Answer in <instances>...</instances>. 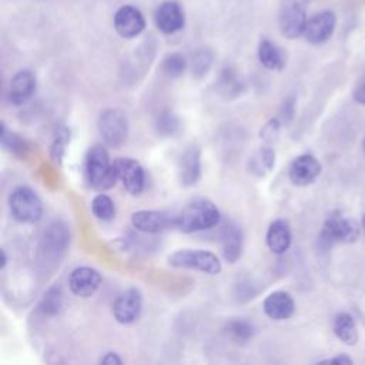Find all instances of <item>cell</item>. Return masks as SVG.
Returning <instances> with one entry per match:
<instances>
[{"label": "cell", "instance_id": "cell-1", "mask_svg": "<svg viewBox=\"0 0 365 365\" xmlns=\"http://www.w3.org/2000/svg\"><path fill=\"white\" fill-rule=\"evenodd\" d=\"M220 222V211L214 202L205 198L190 201L177 215L175 228L182 232H198L215 227Z\"/></svg>", "mask_w": 365, "mask_h": 365}, {"label": "cell", "instance_id": "cell-2", "mask_svg": "<svg viewBox=\"0 0 365 365\" xmlns=\"http://www.w3.org/2000/svg\"><path fill=\"white\" fill-rule=\"evenodd\" d=\"M84 175L87 184L98 191L110 190L118 181L114 161L110 160L108 153L103 145H93L87 151Z\"/></svg>", "mask_w": 365, "mask_h": 365}, {"label": "cell", "instance_id": "cell-3", "mask_svg": "<svg viewBox=\"0 0 365 365\" xmlns=\"http://www.w3.org/2000/svg\"><path fill=\"white\" fill-rule=\"evenodd\" d=\"M11 215L26 224L37 222L43 215V204L38 195L29 187H17L9 197Z\"/></svg>", "mask_w": 365, "mask_h": 365}, {"label": "cell", "instance_id": "cell-4", "mask_svg": "<svg viewBox=\"0 0 365 365\" xmlns=\"http://www.w3.org/2000/svg\"><path fill=\"white\" fill-rule=\"evenodd\" d=\"M168 264L174 268L197 269L210 275L221 271L218 257L205 250H178L168 257Z\"/></svg>", "mask_w": 365, "mask_h": 365}, {"label": "cell", "instance_id": "cell-5", "mask_svg": "<svg viewBox=\"0 0 365 365\" xmlns=\"http://www.w3.org/2000/svg\"><path fill=\"white\" fill-rule=\"evenodd\" d=\"M361 232L359 224L339 212H334L324 221L321 230V242L332 245L336 242H354L358 240Z\"/></svg>", "mask_w": 365, "mask_h": 365}, {"label": "cell", "instance_id": "cell-6", "mask_svg": "<svg viewBox=\"0 0 365 365\" xmlns=\"http://www.w3.org/2000/svg\"><path fill=\"white\" fill-rule=\"evenodd\" d=\"M103 141L110 147H120L128 135L127 115L117 108H108L101 113L97 123Z\"/></svg>", "mask_w": 365, "mask_h": 365}, {"label": "cell", "instance_id": "cell-7", "mask_svg": "<svg viewBox=\"0 0 365 365\" xmlns=\"http://www.w3.org/2000/svg\"><path fill=\"white\" fill-rule=\"evenodd\" d=\"M114 167L118 181L130 194L138 195L143 192L145 187V173L137 160L127 157L117 158Z\"/></svg>", "mask_w": 365, "mask_h": 365}, {"label": "cell", "instance_id": "cell-8", "mask_svg": "<svg viewBox=\"0 0 365 365\" xmlns=\"http://www.w3.org/2000/svg\"><path fill=\"white\" fill-rule=\"evenodd\" d=\"M143 308V297L137 288H128L113 302V315L123 325L133 324L138 319Z\"/></svg>", "mask_w": 365, "mask_h": 365}, {"label": "cell", "instance_id": "cell-9", "mask_svg": "<svg viewBox=\"0 0 365 365\" xmlns=\"http://www.w3.org/2000/svg\"><path fill=\"white\" fill-rule=\"evenodd\" d=\"M131 224L135 230L145 234H158L171 227H175V217L154 210H140L133 212Z\"/></svg>", "mask_w": 365, "mask_h": 365}, {"label": "cell", "instance_id": "cell-10", "mask_svg": "<svg viewBox=\"0 0 365 365\" xmlns=\"http://www.w3.org/2000/svg\"><path fill=\"white\" fill-rule=\"evenodd\" d=\"M307 16L304 7L295 1H287L279 11V30L288 38H295L304 34L307 26Z\"/></svg>", "mask_w": 365, "mask_h": 365}, {"label": "cell", "instance_id": "cell-11", "mask_svg": "<svg viewBox=\"0 0 365 365\" xmlns=\"http://www.w3.org/2000/svg\"><path fill=\"white\" fill-rule=\"evenodd\" d=\"M321 163L312 154H301L289 165L288 175L292 184L305 187L312 184L321 174Z\"/></svg>", "mask_w": 365, "mask_h": 365}, {"label": "cell", "instance_id": "cell-12", "mask_svg": "<svg viewBox=\"0 0 365 365\" xmlns=\"http://www.w3.org/2000/svg\"><path fill=\"white\" fill-rule=\"evenodd\" d=\"M101 285V275L91 267H77L68 277V287L71 292L81 298H88L96 294Z\"/></svg>", "mask_w": 365, "mask_h": 365}, {"label": "cell", "instance_id": "cell-13", "mask_svg": "<svg viewBox=\"0 0 365 365\" xmlns=\"http://www.w3.org/2000/svg\"><path fill=\"white\" fill-rule=\"evenodd\" d=\"M335 23L336 19L332 11H319L307 21L304 36L311 44H322L331 38L335 29Z\"/></svg>", "mask_w": 365, "mask_h": 365}, {"label": "cell", "instance_id": "cell-14", "mask_svg": "<svg viewBox=\"0 0 365 365\" xmlns=\"http://www.w3.org/2000/svg\"><path fill=\"white\" fill-rule=\"evenodd\" d=\"M144 27V16L134 6H123L114 14V29L124 38H133L138 36Z\"/></svg>", "mask_w": 365, "mask_h": 365}, {"label": "cell", "instance_id": "cell-15", "mask_svg": "<svg viewBox=\"0 0 365 365\" xmlns=\"http://www.w3.org/2000/svg\"><path fill=\"white\" fill-rule=\"evenodd\" d=\"M70 234L68 228L61 221H53L43 232L41 238V251L48 258H58L68 245Z\"/></svg>", "mask_w": 365, "mask_h": 365}, {"label": "cell", "instance_id": "cell-16", "mask_svg": "<svg viewBox=\"0 0 365 365\" xmlns=\"http://www.w3.org/2000/svg\"><path fill=\"white\" fill-rule=\"evenodd\" d=\"M155 26L165 34H173L184 26V11L177 1H164L155 10Z\"/></svg>", "mask_w": 365, "mask_h": 365}, {"label": "cell", "instance_id": "cell-17", "mask_svg": "<svg viewBox=\"0 0 365 365\" xmlns=\"http://www.w3.org/2000/svg\"><path fill=\"white\" fill-rule=\"evenodd\" d=\"M262 308L267 317H269L271 319L282 321L288 319L294 314L295 302L291 294L285 291H274L264 299Z\"/></svg>", "mask_w": 365, "mask_h": 365}, {"label": "cell", "instance_id": "cell-18", "mask_svg": "<svg viewBox=\"0 0 365 365\" xmlns=\"http://www.w3.org/2000/svg\"><path fill=\"white\" fill-rule=\"evenodd\" d=\"M36 90V77L29 70H21L13 76L9 86V101L14 106L24 104Z\"/></svg>", "mask_w": 365, "mask_h": 365}, {"label": "cell", "instance_id": "cell-19", "mask_svg": "<svg viewBox=\"0 0 365 365\" xmlns=\"http://www.w3.org/2000/svg\"><path fill=\"white\" fill-rule=\"evenodd\" d=\"M267 245L271 252L274 254H284L289 250L291 241H292V234L289 224L285 220H274L268 230H267Z\"/></svg>", "mask_w": 365, "mask_h": 365}, {"label": "cell", "instance_id": "cell-20", "mask_svg": "<svg viewBox=\"0 0 365 365\" xmlns=\"http://www.w3.org/2000/svg\"><path fill=\"white\" fill-rule=\"evenodd\" d=\"M201 175V157L197 147H188L178 163V177L182 185H194Z\"/></svg>", "mask_w": 365, "mask_h": 365}, {"label": "cell", "instance_id": "cell-21", "mask_svg": "<svg viewBox=\"0 0 365 365\" xmlns=\"http://www.w3.org/2000/svg\"><path fill=\"white\" fill-rule=\"evenodd\" d=\"M332 331L335 336L346 345H355L359 338L358 327L354 317L348 312H339L332 321Z\"/></svg>", "mask_w": 365, "mask_h": 365}, {"label": "cell", "instance_id": "cell-22", "mask_svg": "<svg viewBox=\"0 0 365 365\" xmlns=\"http://www.w3.org/2000/svg\"><path fill=\"white\" fill-rule=\"evenodd\" d=\"M259 63L268 70H281L285 66V57L282 50L269 40H261L258 46Z\"/></svg>", "mask_w": 365, "mask_h": 365}, {"label": "cell", "instance_id": "cell-23", "mask_svg": "<svg viewBox=\"0 0 365 365\" xmlns=\"http://www.w3.org/2000/svg\"><path fill=\"white\" fill-rule=\"evenodd\" d=\"M242 250V234L237 227H230L222 234V254L228 262H235Z\"/></svg>", "mask_w": 365, "mask_h": 365}, {"label": "cell", "instance_id": "cell-24", "mask_svg": "<svg viewBox=\"0 0 365 365\" xmlns=\"http://www.w3.org/2000/svg\"><path fill=\"white\" fill-rule=\"evenodd\" d=\"M275 153L271 148H261L250 158V170L255 175H264L272 170Z\"/></svg>", "mask_w": 365, "mask_h": 365}, {"label": "cell", "instance_id": "cell-25", "mask_svg": "<svg viewBox=\"0 0 365 365\" xmlns=\"http://www.w3.org/2000/svg\"><path fill=\"white\" fill-rule=\"evenodd\" d=\"M91 211L100 221H110L115 217V204L108 195L98 194L91 201Z\"/></svg>", "mask_w": 365, "mask_h": 365}, {"label": "cell", "instance_id": "cell-26", "mask_svg": "<svg viewBox=\"0 0 365 365\" xmlns=\"http://www.w3.org/2000/svg\"><path fill=\"white\" fill-rule=\"evenodd\" d=\"M61 304H63L61 291L58 287H53L44 294L40 304V309L46 315H56L61 309Z\"/></svg>", "mask_w": 365, "mask_h": 365}, {"label": "cell", "instance_id": "cell-27", "mask_svg": "<svg viewBox=\"0 0 365 365\" xmlns=\"http://www.w3.org/2000/svg\"><path fill=\"white\" fill-rule=\"evenodd\" d=\"M1 144L4 148H7L14 155H24L27 151V144L23 138L16 135L14 133H7L4 124L1 125Z\"/></svg>", "mask_w": 365, "mask_h": 365}, {"label": "cell", "instance_id": "cell-28", "mask_svg": "<svg viewBox=\"0 0 365 365\" xmlns=\"http://www.w3.org/2000/svg\"><path fill=\"white\" fill-rule=\"evenodd\" d=\"M187 67V61L185 57L180 53H173L168 54L164 61H163V71L168 76V77H178L184 73Z\"/></svg>", "mask_w": 365, "mask_h": 365}, {"label": "cell", "instance_id": "cell-29", "mask_svg": "<svg viewBox=\"0 0 365 365\" xmlns=\"http://www.w3.org/2000/svg\"><path fill=\"white\" fill-rule=\"evenodd\" d=\"M230 335L237 339V341H248L250 338H252L254 335V325L248 321H244V319H235V321H231L227 327Z\"/></svg>", "mask_w": 365, "mask_h": 365}, {"label": "cell", "instance_id": "cell-30", "mask_svg": "<svg viewBox=\"0 0 365 365\" xmlns=\"http://www.w3.org/2000/svg\"><path fill=\"white\" fill-rule=\"evenodd\" d=\"M180 123L178 118L173 114V113H163L161 115H158L157 118V128L158 133L164 134V135H173L175 134V131L178 130Z\"/></svg>", "mask_w": 365, "mask_h": 365}, {"label": "cell", "instance_id": "cell-31", "mask_svg": "<svg viewBox=\"0 0 365 365\" xmlns=\"http://www.w3.org/2000/svg\"><path fill=\"white\" fill-rule=\"evenodd\" d=\"M68 140H70V133L66 128H61L57 133L56 140H54L53 147H51V157H53L54 161H57V163L61 161L63 154H64V148H66V144H67Z\"/></svg>", "mask_w": 365, "mask_h": 365}, {"label": "cell", "instance_id": "cell-32", "mask_svg": "<svg viewBox=\"0 0 365 365\" xmlns=\"http://www.w3.org/2000/svg\"><path fill=\"white\" fill-rule=\"evenodd\" d=\"M211 64V56L208 51H201L194 57V70L201 76L204 74Z\"/></svg>", "mask_w": 365, "mask_h": 365}, {"label": "cell", "instance_id": "cell-33", "mask_svg": "<svg viewBox=\"0 0 365 365\" xmlns=\"http://www.w3.org/2000/svg\"><path fill=\"white\" fill-rule=\"evenodd\" d=\"M352 98L356 104L365 106V77L361 78L352 90Z\"/></svg>", "mask_w": 365, "mask_h": 365}, {"label": "cell", "instance_id": "cell-34", "mask_svg": "<svg viewBox=\"0 0 365 365\" xmlns=\"http://www.w3.org/2000/svg\"><path fill=\"white\" fill-rule=\"evenodd\" d=\"M321 364H336V365H352L354 364V359L346 355V354H338L332 358H327V359H322Z\"/></svg>", "mask_w": 365, "mask_h": 365}, {"label": "cell", "instance_id": "cell-35", "mask_svg": "<svg viewBox=\"0 0 365 365\" xmlns=\"http://www.w3.org/2000/svg\"><path fill=\"white\" fill-rule=\"evenodd\" d=\"M100 362L101 364H107V365H120L123 361H121V358L115 352H108V354H106L100 359Z\"/></svg>", "mask_w": 365, "mask_h": 365}, {"label": "cell", "instance_id": "cell-36", "mask_svg": "<svg viewBox=\"0 0 365 365\" xmlns=\"http://www.w3.org/2000/svg\"><path fill=\"white\" fill-rule=\"evenodd\" d=\"M6 262H7V258H6V254H4V251H1V268H4V265H6Z\"/></svg>", "mask_w": 365, "mask_h": 365}, {"label": "cell", "instance_id": "cell-37", "mask_svg": "<svg viewBox=\"0 0 365 365\" xmlns=\"http://www.w3.org/2000/svg\"><path fill=\"white\" fill-rule=\"evenodd\" d=\"M362 228H364V231H365V215H364V218H362Z\"/></svg>", "mask_w": 365, "mask_h": 365}, {"label": "cell", "instance_id": "cell-38", "mask_svg": "<svg viewBox=\"0 0 365 365\" xmlns=\"http://www.w3.org/2000/svg\"><path fill=\"white\" fill-rule=\"evenodd\" d=\"M362 147H364V151H365V137H364V141H362Z\"/></svg>", "mask_w": 365, "mask_h": 365}]
</instances>
